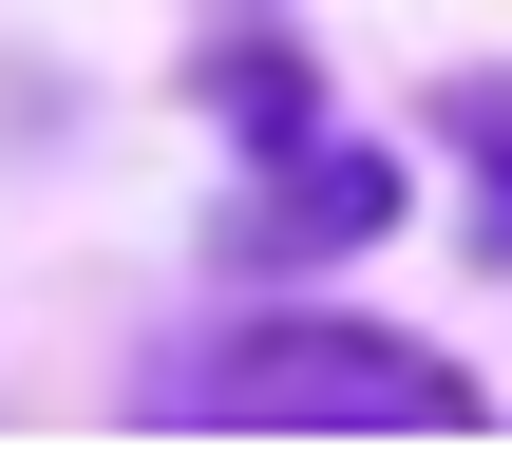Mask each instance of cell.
<instances>
[{
  "mask_svg": "<svg viewBox=\"0 0 512 474\" xmlns=\"http://www.w3.org/2000/svg\"><path fill=\"white\" fill-rule=\"evenodd\" d=\"M380 209H399V190H380V152L285 114V152H266V190H247V247H361Z\"/></svg>",
  "mask_w": 512,
  "mask_h": 474,
  "instance_id": "obj_2",
  "label": "cell"
},
{
  "mask_svg": "<svg viewBox=\"0 0 512 474\" xmlns=\"http://www.w3.org/2000/svg\"><path fill=\"white\" fill-rule=\"evenodd\" d=\"M456 133H475V171H494V190H475V247L512 266V76H456Z\"/></svg>",
  "mask_w": 512,
  "mask_h": 474,
  "instance_id": "obj_3",
  "label": "cell"
},
{
  "mask_svg": "<svg viewBox=\"0 0 512 474\" xmlns=\"http://www.w3.org/2000/svg\"><path fill=\"white\" fill-rule=\"evenodd\" d=\"M171 418H209V437H456L475 418V380L456 361H418V342H380V323H247L228 361H190L171 380Z\"/></svg>",
  "mask_w": 512,
  "mask_h": 474,
  "instance_id": "obj_1",
  "label": "cell"
}]
</instances>
